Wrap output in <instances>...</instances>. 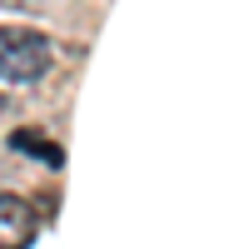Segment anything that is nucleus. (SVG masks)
Returning a JSON list of instances; mask_svg holds the SVG:
<instances>
[{
  "mask_svg": "<svg viewBox=\"0 0 249 249\" xmlns=\"http://www.w3.org/2000/svg\"><path fill=\"white\" fill-rule=\"evenodd\" d=\"M55 65L50 35H40L30 25H0V80L10 85H35Z\"/></svg>",
  "mask_w": 249,
  "mask_h": 249,
  "instance_id": "obj_1",
  "label": "nucleus"
},
{
  "mask_svg": "<svg viewBox=\"0 0 249 249\" xmlns=\"http://www.w3.org/2000/svg\"><path fill=\"white\" fill-rule=\"evenodd\" d=\"M40 234L35 210L20 195H0V249H30Z\"/></svg>",
  "mask_w": 249,
  "mask_h": 249,
  "instance_id": "obj_2",
  "label": "nucleus"
},
{
  "mask_svg": "<svg viewBox=\"0 0 249 249\" xmlns=\"http://www.w3.org/2000/svg\"><path fill=\"white\" fill-rule=\"evenodd\" d=\"M0 115H5V95H0Z\"/></svg>",
  "mask_w": 249,
  "mask_h": 249,
  "instance_id": "obj_3",
  "label": "nucleus"
}]
</instances>
